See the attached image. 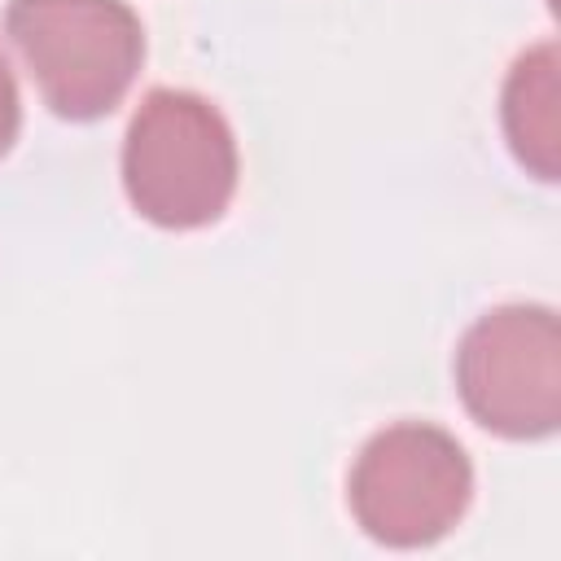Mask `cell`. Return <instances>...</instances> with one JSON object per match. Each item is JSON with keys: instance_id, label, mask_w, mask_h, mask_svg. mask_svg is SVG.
Segmentation results:
<instances>
[{"instance_id": "obj_1", "label": "cell", "mask_w": 561, "mask_h": 561, "mask_svg": "<svg viewBox=\"0 0 561 561\" xmlns=\"http://www.w3.org/2000/svg\"><path fill=\"white\" fill-rule=\"evenodd\" d=\"M241 158L228 118L188 88H153L123 136V193L158 228L188 232L224 219Z\"/></svg>"}, {"instance_id": "obj_2", "label": "cell", "mask_w": 561, "mask_h": 561, "mask_svg": "<svg viewBox=\"0 0 561 561\" xmlns=\"http://www.w3.org/2000/svg\"><path fill=\"white\" fill-rule=\"evenodd\" d=\"M4 35L66 123L114 114L145 61V26L127 0H9Z\"/></svg>"}, {"instance_id": "obj_3", "label": "cell", "mask_w": 561, "mask_h": 561, "mask_svg": "<svg viewBox=\"0 0 561 561\" xmlns=\"http://www.w3.org/2000/svg\"><path fill=\"white\" fill-rule=\"evenodd\" d=\"M473 500V465L456 434L430 421L377 430L346 478L355 526L386 548H430L460 526Z\"/></svg>"}, {"instance_id": "obj_4", "label": "cell", "mask_w": 561, "mask_h": 561, "mask_svg": "<svg viewBox=\"0 0 561 561\" xmlns=\"http://www.w3.org/2000/svg\"><path fill=\"white\" fill-rule=\"evenodd\" d=\"M456 394L495 438L539 443L561 425V324L543 302L478 316L456 346Z\"/></svg>"}, {"instance_id": "obj_5", "label": "cell", "mask_w": 561, "mask_h": 561, "mask_svg": "<svg viewBox=\"0 0 561 561\" xmlns=\"http://www.w3.org/2000/svg\"><path fill=\"white\" fill-rule=\"evenodd\" d=\"M504 140L526 175L557 184L561 175V53L557 39L526 48L500 92Z\"/></svg>"}, {"instance_id": "obj_6", "label": "cell", "mask_w": 561, "mask_h": 561, "mask_svg": "<svg viewBox=\"0 0 561 561\" xmlns=\"http://www.w3.org/2000/svg\"><path fill=\"white\" fill-rule=\"evenodd\" d=\"M22 131V96H18V79L9 70V57L0 53V158L13 149Z\"/></svg>"}]
</instances>
